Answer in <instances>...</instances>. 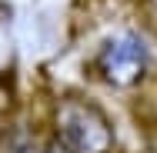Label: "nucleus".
Returning a JSON list of instances; mask_svg holds the SVG:
<instances>
[{
	"mask_svg": "<svg viewBox=\"0 0 157 153\" xmlns=\"http://www.w3.org/2000/svg\"><path fill=\"white\" fill-rule=\"evenodd\" d=\"M54 133L67 153H110L114 150V126L107 113L90 103L67 97L54 107Z\"/></svg>",
	"mask_w": 157,
	"mask_h": 153,
	"instance_id": "obj_1",
	"label": "nucleus"
},
{
	"mask_svg": "<svg viewBox=\"0 0 157 153\" xmlns=\"http://www.w3.org/2000/svg\"><path fill=\"white\" fill-rule=\"evenodd\" d=\"M44 153H67V150H63L60 143H57V140H54V143H50V147H47V150H44Z\"/></svg>",
	"mask_w": 157,
	"mask_h": 153,
	"instance_id": "obj_3",
	"label": "nucleus"
},
{
	"mask_svg": "<svg viewBox=\"0 0 157 153\" xmlns=\"http://www.w3.org/2000/svg\"><path fill=\"white\" fill-rule=\"evenodd\" d=\"M97 70L110 87H134L147 70V43L137 33H114L97 53Z\"/></svg>",
	"mask_w": 157,
	"mask_h": 153,
	"instance_id": "obj_2",
	"label": "nucleus"
}]
</instances>
